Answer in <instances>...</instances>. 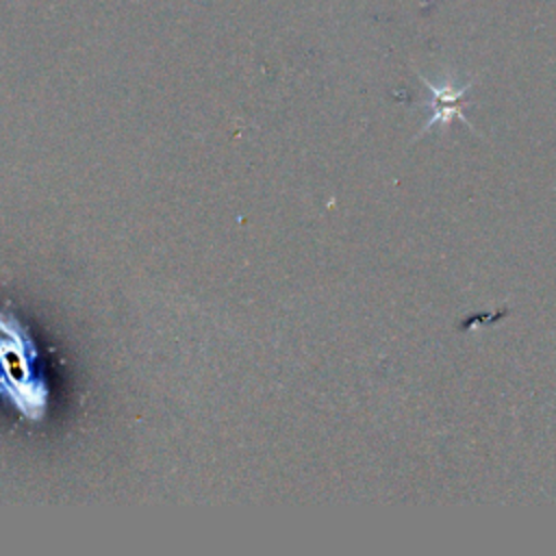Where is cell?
<instances>
[{
    "instance_id": "6da1fadb",
    "label": "cell",
    "mask_w": 556,
    "mask_h": 556,
    "mask_svg": "<svg viewBox=\"0 0 556 556\" xmlns=\"http://www.w3.org/2000/svg\"><path fill=\"white\" fill-rule=\"evenodd\" d=\"M33 361L37 350L28 332L13 317L0 315V393L30 421L39 419L48 404V389Z\"/></svg>"
},
{
    "instance_id": "7a4b0ae2",
    "label": "cell",
    "mask_w": 556,
    "mask_h": 556,
    "mask_svg": "<svg viewBox=\"0 0 556 556\" xmlns=\"http://www.w3.org/2000/svg\"><path fill=\"white\" fill-rule=\"evenodd\" d=\"M421 83L428 87V91L432 93V115H430V119L421 126V130L415 135V141L426 132V130H430L432 126H447L454 117H458L463 124H467L473 132H478L469 122H467V117L463 115V106H465V96H467V91H469V87H471V83H467V85H460V87H452V85H447V83H443V85H432L430 80H426L424 76H421Z\"/></svg>"
}]
</instances>
